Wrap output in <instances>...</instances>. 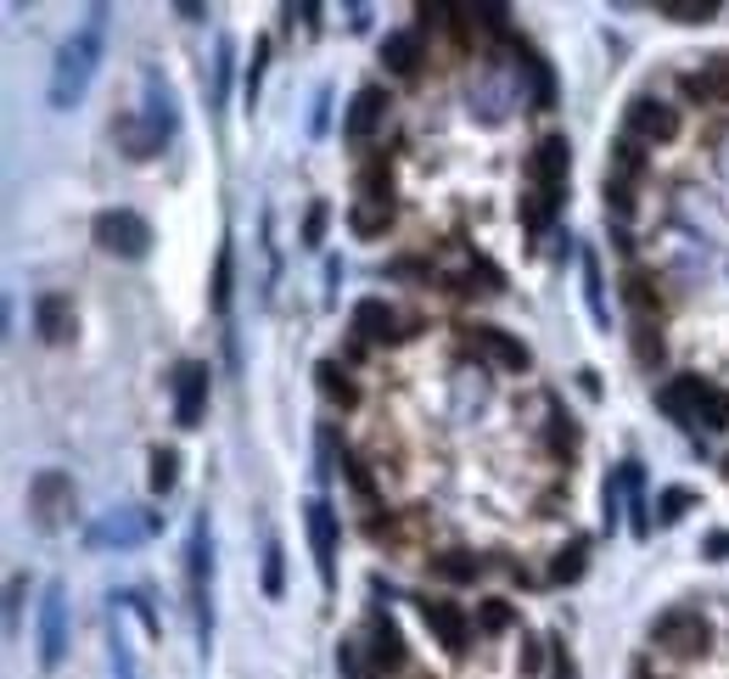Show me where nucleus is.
Returning a JSON list of instances; mask_svg holds the SVG:
<instances>
[{
  "instance_id": "obj_44",
  "label": "nucleus",
  "mask_w": 729,
  "mask_h": 679,
  "mask_svg": "<svg viewBox=\"0 0 729 679\" xmlns=\"http://www.w3.org/2000/svg\"><path fill=\"white\" fill-rule=\"evenodd\" d=\"M712 562H729V534H707V545H701Z\"/></svg>"
},
{
  "instance_id": "obj_39",
  "label": "nucleus",
  "mask_w": 729,
  "mask_h": 679,
  "mask_svg": "<svg viewBox=\"0 0 729 679\" xmlns=\"http://www.w3.org/2000/svg\"><path fill=\"white\" fill-rule=\"evenodd\" d=\"M342 466H348V483H353V488H359L364 500H377V483H371V472H364V466H359L353 455H342Z\"/></svg>"
},
{
  "instance_id": "obj_2",
  "label": "nucleus",
  "mask_w": 729,
  "mask_h": 679,
  "mask_svg": "<svg viewBox=\"0 0 729 679\" xmlns=\"http://www.w3.org/2000/svg\"><path fill=\"white\" fill-rule=\"evenodd\" d=\"M567 152H573L567 135H544L538 141V152H533V192L522 203L527 230H544V225H551V214L562 208V197H567V163H573Z\"/></svg>"
},
{
  "instance_id": "obj_11",
  "label": "nucleus",
  "mask_w": 729,
  "mask_h": 679,
  "mask_svg": "<svg viewBox=\"0 0 729 679\" xmlns=\"http://www.w3.org/2000/svg\"><path fill=\"white\" fill-rule=\"evenodd\" d=\"M68 657V596L62 584H45V601H40V662L57 668Z\"/></svg>"
},
{
  "instance_id": "obj_34",
  "label": "nucleus",
  "mask_w": 729,
  "mask_h": 679,
  "mask_svg": "<svg viewBox=\"0 0 729 679\" xmlns=\"http://www.w3.org/2000/svg\"><path fill=\"white\" fill-rule=\"evenodd\" d=\"M701 428H712V433L729 428V393H723V388L707 393V404H701Z\"/></svg>"
},
{
  "instance_id": "obj_35",
  "label": "nucleus",
  "mask_w": 729,
  "mask_h": 679,
  "mask_svg": "<svg viewBox=\"0 0 729 679\" xmlns=\"http://www.w3.org/2000/svg\"><path fill=\"white\" fill-rule=\"evenodd\" d=\"M214 309H230V247H219V265H214Z\"/></svg>"
},
{
  "instance_id": "obj_43",
  "label": "nucleus",
  "mask_w": 729,
  "mask_h": 679,
  "mask_svg": "<svg viewBox=\"0 0 729 679\" xmlns=\"http://www.w3.org/2000/svg\"><path fill=\"white\" fill-rule=\"evenodd\" d=\"M18 607H23V578H12L7 589V629H18Z\"/></svg>"
},
{
  "instance_id": "obj_30",
  "label": "nucleus",
  "mask_w": 729,
  "mask_h": 679,
  "mask_svg": "<svg viewBox=\"0 0 729 679\" xmlns=\"http://www.w3.org/2000/svg\"><path fill=\"white\" fill-rule=\"evenodd\" d=\"M690 505H696V494H690V488H663V494H657V523H663V528H674V523L690 512Z\"/></svg>"
},
{
  "instance_id": "obj_24",
  "label": "nucleus",
  "mask_w": 729,
  "mask_h": 679,
  "mask_svg": "<svg viewBox=\"0 0 729 679\" xmlns=\"http://www.w3.org/2000/svg\"><path fill=\"white\" fill-rule=\"evenodd\" d=\"M483 573V556H472V551H443V556H432V578H443V584H472Z\"/></svg>"
},
{
  "instance_id": "obj_5",
  "label": "nucleus",
  "mask_w": 729,
  "mask_h": 679,
  "mask_svg": "<svg viewBox=\"0 0 729 679\" xmlns=\"http://www.w3.org/2000/svg\"><path fill=\"white\" fill-rule=\"evenodd\" d=\"M304 528H309V551H315V567H320V584L331 589L337 584V512L331 500H304Z\"/></svg>"
},
{
  "instance_id": "obj_26",
  "label": "nucleus",
  "mask_w": 729,
  "mask_h": 679,
  "mask_svg": "<svg viewBox=\"0 0 729 679\" xmlns=\"http://www.w3.org/2000/svg\"><path fill=\"white\" fill-rule=\"evenodd\" d=\"M281 589H287V551L269 539V545H264V596L281 601Z\"/></svg>"
},
{
  "instance_id": "obj_15",
  "label": "nucleus",
  "mask_w": 729,
  "mask_h": 679,
  "mask_svg": "<svg viewBox=\"0 0 729 679\" xmlns=\"http://www.w3.org/2000/svg\"><path fill=\"white\" fill-rule=\"evenodd\" d=\"M466 343L478 354H489L500 371H527V349L516 343L511 331H500V326H466Z\"/></svg>"
},
{
  "instance_id": "obj_29",
  "label": "nucleus",
  "mask_w": 729,
  "mask_h": 679,
  "mask_svg": "<svg viewBox=\"0 0 729 679\" xmlns=\"http://www.w3.org/2000/svg\"><path fill=\"white\" fill-rule=\"evenodd\" d=\"M584 298H589L595 326H612V315H606V292H600V265H595V253H584Z\"/></svg>"
},
{
  "instance_id": "obj_40",
  "label": "nucleus",
  "mask_w": 729,
  "mask_h": 679,
  "mask_svg": "<svg viewBox=\"0 0 729 679\" xmlns=\"http://www.w3.org/2000/svg\"><path fill=\"white\" fill-rule=\"evenodd\" d=\"M606 203L617 208V219H628V214H634V197H628V186H623V181H606Z\"/></svg>"
},
{
  "instance_id": "obj_13",
  "label": "nucleus",
  "mask_w": 729,
  "mask_h": 679,
  "mask_svg": "<svg viewBox=\"0 0 729 679\" xmlns=\"http://www.w3.org/2000/svg\"><path fill=\"white\" fill-rule=\"evenodd\" d=\"M628 130L640 141H674L679 135V107H668L657 96H634L628 102Z\"/></svg>"
},
{
  "instance_id": "obj_23",
  "label": "nucleus",
  "mask_w": 729,
  "mask_h": 679,
  "mask_svg": "<svg viewBox=\"0 0 729 679\" xmlns=\"http://www.w3.org/2000/svg\"><path fill=\"white\" fill-rule=\"evenodd\" d=\"M382 62H388L393 73H404V79H410V73L421 68V29L388 34V40H382Z\"/></svg>"
},
{
  "instance_id": "obj_1",
  "label": "nucleus",
  "mask_w": 729,
  "mask_h": 679,
  "mask_svg": "<svg viewBox=\"0 0 729 679\" xmlns=\"http://www.w3.org/2000/svg\"><path fill=\"white\" fill-rule=\"evenodd\" d=\"M107 18H113L107 7H90L84 23L62 40L57 68H51V107H73L90 91V79L102 68V51H107Z\"/></svg>"
},
{
  "instance_id": "obj_7",
  "label": "nucleus",
  "mask_w": 729,
  "mask_h": 679,
  "mask_svg": "<svg viewBox=\"0 0 729 679\" xmlns=\"http://www.w3.org/2000/svg\"><path fill=\"white\" fill-rule=\"evenodd\" d=\"M29 512L40 528H62L68 512H73V477L68 472H40L29 483Z\"/></svg>"
},
{
  "instance_id": "obj_25",
  "label": "nucleus",
  "mask_w": 729,
  "mask_h": 679,
  "mask_svg": "<svg viewBox=\"0 0 729 679\" xmlns=\"http://www.w3.org/2000/svg\"><path fill=\"white\" fill-rule=\"evenodd\" d=\"M371 662H377V668H404V635H399L388 618H377V646H371Z\"/></svg>"
},
{
  "instance_id": "obj_8",
  "label": "nucleus",
  "mask_w": 729,
  "mask_h": 679,
  "mask_svg": "<svg viewBox=\"0 0 729 679\" xmlns=\"http://www.w3.org/2000/svg\"><path fill=\"white\" fill-rule=\"evenodd\" d=\"M203 410H208V366L179 360L174 366V421L179 428H203Z\"/></svg>"
},
{
  "instance_id": "obj_19",
  "label": "nucleus",
  "mask_w": 729,
  "mask_h": 679,
  "mask_svg": "<svg viewBox=\"0 0 729 679\" xmlns=\"http://www.w3.org/2000/svg\"><path fill=\"white\" fill-rule=\"evenodd\" d=\"M685 96L690 102H729V56H712L701 73L685 79Z\"/></svg>"
},
{
  "instance_id": "obj_14",
  "label": "nucleus",
  "mask_w": 729,
  "mask_h": 679,
  "mask_svg": "<svg viewBox=\"0 0 729 679\" xmlns=\"http://www.w3.org/2000/svg\"><path fill=\"white\" fill-rule=\"evenodd\" d=\"M382 119H388V91H382V84H364V91H353V102H348L342 135L348 141H371Z\"/></svg>"
},
{
  "instance_id": "obj_20",
  "label": "nucleus",
  "mask_w": 729,
  "mask_h": 679,
  "mask_svg": "<svg viewBox=\"0 0 729 679\" xmlns=\"http://www.w3.org/2000/svg\"><path fill=\"white\" fill-rule=\"evenodd\" d=\"M623 298H628V309H634V315H640V326H651V320L663 315V292H657V281H651L646 270H628Z\"/></svg>"
},
{
  "instance_id": "obj_9",
  "label": "nucleus",
  "mask_w": 729,
  "mask_h": 679,
  "mask_svg": "<svg viewBox=\"0 0 729 679\" xmlns=\"http://www.w3.org/2000/svg\"><path fill=\"white\" fill-rule=\"evenodd\" d=\"M152 534H157V517H152V512H135V505H124V512H107L84 539L96 545V551H107V545L130 551V545H141V539H152Z\"/></svg>"
},
{
  "instance_id": "obj_18",
  "label": "nucleus",
  "mask_w": 729,
  "mask_h": 679,
  "mask_svg": "<svg viewBox=\"0 0 729 679\" xmlns=\"http://www.w3.org/2000/svg\"><path fill=\"white\" fill-rule=\"evenodd\" d=\"M34 326H40V337H45V343H68V337H73V326H79V315H73V298H62V292H45V298L34 304Z\"/></svg>"
},
{
  "instance_id": "obj_27",
  "label": "nucleus",
  "mask_w": 729,
  "mask_h": 679,
  "mask_svg": "<svg viewBox=\"0 0 729 679\" xmlns=\"http://www.w3.org/2000/svg\"><path fill=\"white\" fill-rule=\"evenodd\" d=\"M348 225H353L359 236H382V230L393 225V208H382V203H353Z\"/></svg>"
},
{
  "instance_id": "obj_22",
  "label": "nucleus",
  "mask_w": 729,
  "mask_h": 679,
  "mask_svg": "<svg viewBox=\"0 0 729 679\" xmlns=\"http://www.w3.org/2000/svg\"><path fill=\"white\" fill-rule=\"evenodd\" d=\"M359 197H364V203L393 208V163H388V152H377L371 163H364V175H359Z\"/></svg>"
},
{
  "instance_id": "obj_36",
  "label": "nucleus",
  "mask_w": 729,
  "mask_h": 679,
  "mask_svg": "<svg viewBox=\"0 0 729 679\" xmlns=\"http://www.w3.org/2000/svg\"><path fill=\"white\" fill-rule=\"evenodd\" d=\"M478 624H483L489 635H500V629H511V607H505V601H483V607H478Z\"/></svg>"
},
{
  "instance_id": "obj_42",
  "label": "nucleus",
  "mask_w": 729,
  "mask_h": 679,
  "mask_svg": "<svg viewBox=\"0 0 729 679\" xmlns=\"http://www.w3.org/2000/svg\"><path fill=\"white\" fill-rule=\"evenodd\" d=\"M634 343H640V360H646V366L663 360V337H651V326H640V337H634Z\"/></svg>"
},
{
  "instance_id": "obj_12",
  "label": "nucleus",
  "mask_w": 729,
  "mask_h": 679,
  "mask_svg": "<svg viewBox=\"0 0 729 679\" xmlns=\"http://www.w3.org/2000/svg\"><path fill=\"white\" fill-rule=\"evenodd\" d=\"M707 393H712L707 377H674V382L657 393V404L679 421V428H701V404H707Z\"/></svg>"
},
{
  "instance_id": "obj_37",
  "label": "nucleus",
  "mask_w": 729,
  "mask_h": 679,
  "mask_svg": "<svg viewBox=\"0 0 729 679\" xmlns=\"http://www.w3.org/2000/svg\"><path fill=\"white\" fill-rule=\"evenodd\" d=\"M264 62H269V45L258 40V45H253V68H247V102H258V84H264Z\"/></svg>"
},
{
  "instance_id": "obj_16",
  "label": "nucleus",
  "mask_w": 729,
  "mask_h": 679,
  "mask_svg": "<svg viewBox=\"0 0 729 679\" xmlns=\"http://www.w3.org/2000/svg\"><path fill=\"white\" fill-rule=\"evenodd\" d=\"M353 331H359V343H393V337H399V315L382 298H359L353 304Z\"/></svg>"
},
{
  "instance_id": "obj_4",
  "label": "nucleus",
  "mask_w": 729,
  "mask_h": 679,
  "mask_svg": "<svg viewBox=\"0 0 729 679\" xmlns=\"http://www.w3.org/2000/svg\"><path fill=\"white\" fill-rule=\"evenodd\" d=\"M90 236H96V247L113 253V259H146L152 253V225L135 208H102L96 225H90Z\"/></svg>"
},
{
  "instance_id": "obj_6",
  "label": "nucleus",
  "mask_w": 729,
  "mask_h": 679,
  "mask_svg": "<svg viewBox=\"0 0 729 679\" xmlns=\"http://www.w3.org/2000/svg\"><path fill=\"white\" fill-rule=\"evenodd\" d=\"M415 613H421V624L438 635V646L449 651V657H461L466 646H472V618L454 607V601H438V596H421L415 601Z\"/></svg>"
},
{
  "instance_id": "obj_17",
  "label": "nucleus",
  "mask_w": 729,
  "mask_h": 679,
  "mask_svg": "<svg viewBox=\"0 0 729 679\" xmlns=\"http://www.w3.org/2000/svg\"><path fill=\"white\" fill-rule=\"evenodd\" d=\"M141 124L157 130L163 141H168L174 124H179V113H174V91H168V79H163V73H146V107H141Z\"/></svg>"
},
{
  "instance_id": "obj_32",
  "label": "nucleus",
  "mask_w": 729,
  "mask_h": 679,
  "mask_svg": "<svg viewBox=\"0 0 729 679\" xmlns=\"http://www.w3.org/2000/svg\"><path fill=\"white\" fill-rule=\"evenodd\" d=\"M522 68L533 73V107H551V102H556V79H551V62H538V56H527Z\"/></svg>"
},
{
  "instance_id": "obj_21",
  "label": "nucleus",
  "mask_w": 729,
  "mask_h": 679,
  "mask_svg": "<svg viewBox=\"0 0 729 679\" xmlns=\"http://www.w3.org/2000/svg\"><path fill=\"white\" fill-rule=\"evenodd\" d=\"M315 382H320V393H326L337 410H353V404H359V382H353L337 360H320V366H315Z\"/></svg>"
},
{
  "instance_id": "obj_33",
  "label": "nucleus",
  "mask_w": 729,
  "mask_h": 679,
  "mask_svg": "<svg viewBox=\"0 0 729 679\" xmlns=\"http://www.w3.org/2000/svg\"><path fill=\"white\" fill-rule=\"evenodd\" d=\"M179 477V455L174 450H152V494H168Z\"/></svg>"
},
{
  "instance_id": "obj_41",
  "label": "nucleus",
  "mask_w": 729,
  "mask_h": 679,
  "mask_svg": "<svg viewBox=\"0 0 729 679\" xmlns=\"http://www.w3.org/2000/svg\"><path fill=\"white\" fill-rule=\"evenodd\" d=\"M320 236H326V203H315V208H309V219H304V241H309V247H320Z\"/></svg>"
},
{
  "instance_id": "obj_3",
  "label": "nucleus",
  "mask_w": 729,
  "mask_h": 679,
  "mask_svg": "<svg viewBox=\"0 0 729 679\" xmlns=\"http://www.w3.org/2000/svg\"><path fill=\"white\" fill-rule=\"evenodd\" d=\"M186 573H192V613H197V640H203V651H208V646H214V528H208V517H197V523H192Z\"/></svg>"
},
{
  "instance_id": "obj_28",
  "label": "nucleus",
  "mask_w": 729,
  "mask_h": 679,
  "mask_svg": "<svg viewBox=\"0 0 729 679\" xmlns=\"http://www.w3.org/2000/svg\"><path fill=\"white\" fill-rule=\"evenodd\" d=\"M663 18H674V23H712L718 0H663Z\"/></svg>"
},
{
  "instance_id": "obj_31",
  "label": "nucleus",
  "mask_w": 729,
  "mask_h": 679,
  "mask_svg": "<svg viewBox=\"0 0 729 679\" xmlns=\"http://www.w3.org/2000/svg\"><path fill=\"white\" fill-rule=\"evenodd\" d=\"M584 556H589V539H573V545H567V551L556 556V567H551V578H556V584H573V578L584 573Z\"/></svg>"
},
{
  "instance_id": "obj_10",
  "label": "nucleus",
  "mask_w": 729,
  "mask_h": 679,
  "mask_svg": "<svg viewBox=\"0 0 729 679\" xmlns=\"http://www.w3.org/2000/svg\"><path fill=\"white\" fill-rule=\"evenodd\" d=\"M651 640L668 646L674 657H701L712 635H707V618H701V613H685V607H679V613H663V618H657Z\"/></svg>"
},
{
  "instance_id": "obj_38",
  "label": "nucleus",
  "mask_w": 729,
  "mask_h": 679,
  "mask_svg": "<svg viewBox=\"0 0 729 679\" xmlns=\"http://www.w3.org/2000/svg\"><path fill=\"white\" fill-rule=\"evenodd\" d=\"M225 84H230V40H219V62H214V102H225Z\"/></svg>"
}]
</instances>
